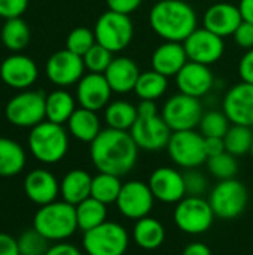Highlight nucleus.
Returning a JSON list of instances; mask_svg holds the SVG:
<instances>
[{
  "label": "nucleus",
  "mask_w": 253,
  "mask_h": 255,
  "mask_svg": "<svg viewBox=\"0 0 253 255\" xmlns=\"http://www.w3.org/2000/svg\"><path fill=\"white\" fill-rule=\"evenodd\" d=\"M239 9L243 16V21L253 24V0H240Z\"/></svg>",
  "instance_id": "50"
},
{
  "label": "nucleus",
  "mask_w": 253,
  "mask_h": 255,
  "mask_svg": "<svg viewBox=\"0 0 253 255\" xmlns=\"http://www.w3.org/2000/svg\"><path fill=\"white\" fill-rule=\"evenodd\" d=\"M188 55L183 43L180 42H166L157 46L152 52L151 64L152 69L167 78L176 76L182 67L188 63Z\"/></svg>",
  "instance_id": "23"
},
{
  "label": "nucleus",
  "mask_w": 253,
  "mask_h": 255,
  "mask_svg": "<svg viewBox=\"0 0 253 255\" xmlns=\"http://www.w3.org/2000/svg\"><path fill=\"white\" fill-rule=\"evenodd\" d=\"M33 227L49 242H63L78 230L76 209L64 200L40 206L34 214Z\"/></svg>",
  "instance_id": "4"
},
{
  "label": "nucleus",
  "mask_w": 253,
  "mask_h": 255,
  "mask_svg": "<svg viewBox=\"0 0 253 255\" xmlns=\"http://www.w3.org/2000/svg\"><path fill=\"white\" fill-rule=\"evenodd\" d=\"M204 148H206L207 158L219 155L227 151L224 137H204Z\"/></svg>",
  "instance_id": "46"
},
{
  "label": "nucleus",
  "mask_w": 253,
  "mask_h": 255,
  "mask_svg": "<svg viewBox=\"0 0 253 255\" xmlns=\"http://www.w3.org/2000/svg\"><path fill=\"white\" fill-rule=\"evenodd\" d=\"M174 78L179 93L197 99L206 96L215 84V76L210 70V66L195 61H188Z\"/></svg>",
  "instance_id": "19"
},
{
  "label": "nucleus",
  "mask_w": 253,
  "mask_h": 255,
  "mask_svg": "<svg viewBox=\"0 0 253 255\" xmlns=\"http://www.w3.org/2000/svg\"><path fill=\"white\" fill-rule=\"evenodd\" d=\"M67 127L75 139L85 143H91L101 131L97 114L85 108H79L73 112V115L67 121Z\"/></svg>",
  "instance_id": "26"
},
{
  "label": "nucleus",
  "mask_w": 253,
  "mask_h": 255,
  "mask_svg": "<svg viewBox=\"0 0 253 255\" xmlns=\"http://www.w3.org/2000/svg\"><path fill=\"white\" fill-rule=\"evenodd\" d=\"M0 37L7 49L22 51L30 43V28L21 16L10 18L3 24Z\"/></svg>",
  "instance_id": "33"
},
{
  "label": "nucleus",
  "mask_w": 253,
  "mask_h": 255,
  "mask_svg": "<svg viewBox=\"0 0 253 255\" xmlns=\"http://www.w3.org/2000/svg\"><path fill=\"white\" fill-rule=\"evenodd\" d=\"M222 111L231 124L253 127V84L242 81L231 87L224 97Z\"/></svg>",
  "instance_id": "16"
},
{
  "label": "nucleus",
  "mask_w": 253,
  "mask_h": 255,
  "mask_svg": "<svg viewBox=\"0 0 253 255\" xmlns=\"http://www.w3.org/2000/svg\"><path fill=\"white\" fill-rule=\"evenodd\" d=\"M204 28L210 30L212 33L227 37L233 36L237 27L243 22V16L240 13L239 6L231 3H215L204 12Z\"/></svg>",
  "instance_id": "22"
},
{
  "label": "nucleus",
  "mask_w": 253,
  "mask_h": 255,
  "mask_svg": "<svg viewBox=\"0 0 253 255\" xmlns=\"http://www.w3.org/2000/svg\"><path fill=\"white\" fill-rule=\"evenodd\" d=\"M28 148L33 157L43 164L61 161L69 151V136L61 124L43 121L31 128Z\"/></svg>",
  "instance_id": "5"
},
{
  "label": "nucleus",
  "mask_w": 253,
  "mask_h": 255,
  "mask_svg": "<svg viewBox=\"0 0 253 255\" xmlns=\"http://www.w3.org/2000/svg\"><path fill=\"white\" fill-rule=\"evenodd\" d=\"M92 176L82 169H73L64 175L60 182V194L64 202L76 206L91 197Z\"/></svg>",
  "instance_id": "25"
},
{
  "label": "nucleus",
  "mask_w": 253,
  "mask_h": 255,
  "mask_svg": "<svg viewBox=\"0 0 253 255\" xmlns=\"http://www.w3.org/2000/svg\"><path fill=\"white\" fill-rule=\"evenodd\" d=\"M0 255H21L16 239L7 233H0Z\"/></svg>",
  "instance_id": "47"
},
{
  "label": "nucleus",
  "mask_w": 253,
  "mask_h": 255,
  "mask_svg": "<svg viewBox=\"0 0 253 255\" xmlns=\"http://www.w3.org/2000/svg\"><path fill=\"white\" fill-rule=\"evenodd\" d=\"M173 163L183 169H197L207 161L204 136L195 130L173 131L167 145Z\"/></svg>",
  "instance_id": "11"
},
{
  "label": "nucleus",
  "mask_w": 253,
  "mask_h": 255,
  "mask_svg": "<svg viewBox=\"0 0 253 255\" xmlns=\"http://www.w3.org/2000/svg\"><path fill=\"white\" fill-rule=\"evenodd\" d=\"M204 115L200 99L186 96L183 93L173 94L163 106L161 117L171 131L194 130L200 126Z\"/></svg>",
  "instance_id": "12"
},
{
  "label": "nucleus",
  "mask_w": 253,
  "mask_h": 255,
  "mask_svg": "<svg viewBox=\"0 0 253 255\" xmlns=\"http://www.w3.org/2000/svg\"><path fill=\"white\" fill-rule=\"evenodd\" d=\"M85 69L91 73H104L107 67L110 66L113 57V52L101 46L100 43H95L84 57Z\"/></svg>",
  "instance_id": "40"
},
{
  "label": "nucleus",
  "mask_w": 253,
  "mask_h": 255,
  "mask_svg": "<svg viewBox=\"0 0 253 255\" xmlns=\"http://www.w3.org/2000/svg\"><path fill=\"white\" fill-rule=\"evenodd\" d=\"M183 179H185L186 196L203 197L204 193L207 191V179L197 169H188L183 173Z\"/></svg>",
  "instance_id": "41"
},
{
  "label": "nucleus",
  "mask_w": 253,
  "mask_h": 255,
  "mask_svg": "<svg viewBox=\"0 0 253 255\" xmlns=\"http://www.w3.org/2000/svg\"><path fill=\"white\" fill-rule=\"evenodd\" d=\"M133 238L137 247H140L142 250L154 251L164 244L166 230L158 220L152 217H145L136 221V226L133 229Z\"/></svg>",
  "instance_id": "27"
},
{
  "label": "nucleus",
  "mask_w": 253,
  "mask_h": 255,
  "mask_svg": "<svg viewBox=\"0 0 253 255\" xmlns=\"http://www.w3.org/2000/svg\"><path fill=\"white\" fill-rule=\"evenodd\" d=\"M155 200L171 205L186 197L183 173L173 167H158L152 172L148 182Z\"/></svg>",
  "instance_id": "17"
},
{
  "label": "nucleus",
  "mask_w": 253,
  "mask_h": 255,
  "mask_svg": "<svg viewBox=\"0 0 253 255\" xmlns=\"http://www.w3.org/2000/svg\"><path fill=\"white\" fill-rule=\"evenodd\" d=\"M112 88L103 73H88L81 78L76 88V96L81 108L89 111L104 109L110 103Z\"/></svg>",
  "instance_id": "18"
},
{
  "label": "nucleus",
  "mask_w": 253,
  "mask_h": 255,
  "mask_svg": "<svg viewBox=\"0 0 253 255\" xmlns=\"http://www.w3.org/2000/svg\"><path fill=\"white\" fill-rule=\"evenodd\" d=\"M45 255H82V253L72 244L58 242V244L49 247V250L46 251Z\"/></svg>",
  "instance_id": "48"
},
{
  "label": "nucleus",
  "mask_w": 253,
  "mask_h": 255,
  "mask_svg": "<svg viewBox=\"0 0 253 255\" xmlns=\"http://www.w3.org/2000/svg\"><path fill=\"white\" fill-rule=\"evenodd\" d=\"M84 58L73 54L67 48L57 51L46 61V76L60 88L78 84L84 76Z\"/></svg>",
  "instance_id": "15"
},
{
  "label": "nucleus",
  "mask_w": 253,
  "mask_h": 255,
  "mask_svg": "<svg viewBox=\"0 0 253 255\" xmlns=\"http://www.w3.org/2000/svg\"><path fill=\"white\" fill-rule=\"evenodd\" d=\"M24 193L30 202L39 206L52 203L60 196V182L46 169H34L24 179Z\"/></svg>",
  "instance_id": "20"
},
{
  "label": "nucleus",
  "mask_w": 253,
  "mask_h": 255,
  "mask_svg": "<svg viewBox=\"0 0 253 255\" xmlns=\"http://www.w3.org/2000/svg\"><path fill=\"white\" fill-rule=\"evenodd\" d=\"M155 197L148 184L142 181H128L122 184L116 200L118 211L128 220H140L149 217Z\"/></svg>",
  "instance_id": "13"
},
{
  "label": "nucleus",
  "mask_w": 253,
  "mask_h": 255,
  "mask_svg": "<svg viewBox=\"0 0 253 255\" xmlns=\"http://www.w3.org/2000/svg\"><path fill=\"white\" fill-rule=\"evenodd\" d=\"M239 75L243 82L253 84V48L246 51L239 63Z\"/></svg>",
  "instance_id": "45"
},
{
  "label": "nucleus",
  "mask_w": 253,
  "mask_h": 255,
  "mask_svg": "<svg viewBox=\"0 0 253 255\" xmlns=\"http://www.w3.org/2000/svg\"><path fill=\"white\" fill-rule=\"evenodd\" d=\"M207 170L212 176H215L219 181L233 179L239 173V163L237 157H234L230 152H222L215 157H209L207 161Z\"/></svg>",
  "instance_id": "36"
},
{
  "label": "nucleus",
  "mask_w": 253,
  "mask_h": 255,
  "mask_svg": "<svg viewBox=\"0 0 253 255\" xmlns=\"http://www.w3.org/2000/svg\"><path fill=\"white\" fill-rule=\"evenodd\" d=\"M142 1L143 0H106L110 10L125 13V15H131L134 10H137Z\"/></svg>",
  "instance_id": "44"
},
{
  "label": "nucleus",
  "mask_w": 253,
  "mask_h": 255,
  "mask_svg": "<svg viewBox=\"0 0 253 255\" xmlns=\"http://www.w3.org/2000/svg\"><path fill=\"white\" fill-rule=\"evenodd\" d=\"M137 120L130 130L139 149L145 151H161L167 148L171 137V130L158 114L155 102L140 100L137 106Z\"/></svg>",
  "instance_id": "3"
},
{
  "label": "nucleus",
  "mask_w": 253,
  "mask_h": 255,
  "mask_svg": "<svg viewBox=\"0 0 253 255\" xmlns=\"http://www.w3.org/2000/svg\"><path fill=\"white\" fill-rule=\"evenodd\" d=\"M28 6V0H0V16L4 19L21 16Z\"/></svg>",
  "instance_id": "42"
},
{
  "label": "nucleus",
  "mask_w": 253,
  "mask_h": 255,
  "mask_svg": "<svg viewBox=\"0 0 253 255\" xmlns=\"http://www.w3.org/2000/svg\"><path fill=\"white\" fill-rule=\"evenodd\" d=\"M130 244V236L118 223L106 221L98 227L84 233L82 245L88 255H124Z\"/></svg>",
  "instance_id": "7"
},
{
  "label": "nucleus",
  "mask_w": 253,
  "mask_h": 255,
  "mask_svg": "<svg viewBox=\"0 0 253 255\" xmlns=\"http://www.w3.org/2000/svg\"><path fill=\"white\" fill-rule=\"evenodd\" d=\"M89 145L91 161L101 173L121 178L130 173L137 163L139 146L130 131L107 127Z\"/></svg>",
  "instance_id": "1"
},
{
  "label": "nucleus",
  "mask_w": 253,
  "mask_h": 255,
  "mask_svg": "<svg viewBox=\"0 0 253 255\" xmlns=\"http://www.w3.org/2000/svg\"><path fill=\"white\" fill-rule=\"evenodd\" d=\"M169 78L155 72L154 69L146 70L140 73L134 93L140 100H148V102H157L161 99L169 87Z\"/></svg>",
  "instance_id": "32"
},
{
  "label": "nucleus",
  "mask_w": 253,
  "mask_h": 255,
  "mask_svg": "<svg viewBox=\"0 0 253 255\" xmlns=\"http://www.w3.org/2000/svg\"><path fill=\"white\" fill-rule=\"evenodd\" d=\"M189 61L201 63L206 66L218 63L225 51L224 37L212 33L207 28H197L183 42Z\"/></svg>",
  "instance_id": "14"
},
{
  "label": "nucleus",
  "mask_w": 253,
  "mask_h": 255,
  "mask_svg": "<svg viewBox=\"0 0 253 255\" xmlns=\"http://www.w3.org/2000/svg\"><path fill=\"white\" fill-rule=\"evenodd\" d=\"M231 121L228 117L219 111H209L204 112L201 121H200V133L204 137H224L227 131L230 130Z\"/></svg>",
  "instance_id": "37"
},
{
  "label": "nucleus",
  "mask_w": 253,
  "mask_h": 255,
  "mask_svg": "<svg viewBox=\"0 0 253 255\" xmlns=\"http://www.w3.org/2000/svg\"><path fill=\"white\" fill-rule=\"evenodd\" d=\"M4 115L16 127L33 128L46 120V94L43 91H24L18 94L7 102Z\"/></svg>",
  "instance_id": "9"
},
{
  "label": "nucleus",
  "mask_w": 253,
  "mask_h": 255,
  "mask_svg": "<svg viewBox=\"0 0 253 255\" xmlns=\"http://www.w3.org/2000/svg\"><path fill=\"white\" fill-rule=\"evenodd\" d=\"M76 111L75 99L64 90H55L46 96V121L64 124Z\"/></svg>",
  "instance_id": "30"
},
{
  "label": "nucleus",
  "mask_w": 253,
  "mask_h": 255,
  "mask_svg": "<svg viewBox=\"0 0 253 255\" xmlns=\"http://www.w3.org/2000/svg\"><path fill=\"white\" fill-rule=\"evenodd\" d=\"M107 205L95 200L94 197H88L86 200L81 202L75 206L76 209V220L78 229L84 233L98 227L100 224L107 221Z\"/></svg>",
  "instance_id": "31"
},
{
  "label": "nucleus",
  "mask_w": 253,
  "mask_h": 255,
  "mask_svg": "<svg viewBox=\"0 0 253 255\" xmlns=\"http://www.w3.org/2000/svg\"><path fill=\"white\" fill-rule=\"evenodd\" d=\"M225 149L227 152L233 154L234 157H242L251 152L253 143L252 127L233 124L227 134L224 136Z\"/></svg>",
  "instance_id": "35"
},
{
  "label": "nucleus",
  "mask_w": 253,
  "mask_h": 255,
  "mask_svg": "<svg viewBox=\"0 0 253 255\" xmlns=\"http://www.w3.org/2000/svg\"><path fill=\"white\" fill-rule=\"evenodd\" d=\"M149 25L166 42L183 43L197 30V13L183 0H160L149 12Z\"/></svg>",
  "instance_id": "2"
},
{
  "label": "nucleus",
  "mask_w": 253,
  "mask_h": 255,
  "mask_svg": "<svg viewBox=\"0 0 253 255\" xmlns=\"http://www.w3.org/2000/svg\"><path fill=\"white\" fill-rule=\"evenodd\" d=\"M251 155H252V158H253V143H252V149H251Z\"/></svg>",
  "instance_id": "51"
},
{
  "label": "nucleus",
  "mask_w": 253,
  "mask_h": 255,
  "mask_svg": "<svg viewBox=\"0 0 253 255\" xmlns=\"http://www.w3.org/2000/svg\"><path fill=\"white\" fill-rule=\"evenodd\" d=\"M94 34L97 43L115 54L124 51L131 43L134 36V25L130 15L109 9L98 16L94 25Z\"/></svg>",
  "instance_id": "6"
},
{
  "label": "nucleus",
  "mask_w": 253,
  "mask_h": 255,
  "mask_svg": "<svg viewBox=\"0 0 253 255\" xmlns=\"http://www.w3.org/2000/svg\"><path fill=\"white\" fill-rule=\"evenodd\" d=\"M37 66L36 63L22 54H13L3 60L0 64V78L1 81L16 90L28 88L37 79Z\"/></svg>",
  "instance_id": "21"
},
{
  "label": "nucleus",
  "mask_w": 253,
  "mask_h": 255,
  "mask_svg": "<svg viewBox=\"0 0 253 255\" xmlns=\"http://www.w3.org/2000/svg\"><path fill=\"white\" fill-rule=\"evenodd\" d=\"M21 255H45L49 250V241L43 238L34 227L24 230L16 239Z\"/></svg>",
  "instance_id": "38"
},
{
  "label": "nucleus",
  "mask_w": 253,
  "mask_h": 255,
  "mask_svg": "<svg viewBox=\"0 0 253 255\" xmlns=\"http://www.w3.org/2000/svg\"><path fill=\"white\" fill-rule=\"evenodd\" d=\"M233 37H234L236 43H237L240 48H243V49H246V51L252 49L253 48V24L252 22L243 21V22L237 27V30L234 31Z\"/></svg>",
  "instance_id": "43"
},
{
  "label": "nucleus",
  "mask_w": 253,
  "mask_h": 255,
  "mask_svg": "<svg viewBox=\"0 0 253 255\" xmlns=\"http://www.w3.org/2000/svg\"><path fill=\"white\" fill-rule=\"evenodd\" d=\"M25 167V152L12 139L0 137V178H12Z\"/></svg>",
  "instance_id": "28"
},
{
  "label": "nucleus",
  "mask_w": 253,
  "mask_h": 255,
  "mask_svg": "<svg viewBox=\"0 0 253 255\" xmlns=\"http://www.w3.org/2000/svg\"><path fill=\"white\" fill-rule=\"evenodd\" d=\"M137 106L127 100H116L104 108V121L109 128L130 131L137 120Z\"/></svg>",
  "instance_id": "29"
},
{
  "label": "nucleus",
  "mask_w": 253,
  "mask_h": 255,
  "mask_svg": "<svg viewBox=\"0 0 253 255\" xmlns=\"http://www.w3.org/2000/svg\"><path fill=\"white\" fill-rule=\"evenodd\" d=\"M103 75L106 76L113 93L125 94L134 91L140 70L134 60L128 57H115Z\"/></svg>",
  "instance_id": "24"
},
{
  "label": "nucleus",
  "mask_w": 253,
  "mask_h": 255,
  "mask_svg": "<svg viewBox=\"0 0 253 255\" xmlns=\"http://www.w3.org/2000/svg\"><path fill=\"white\" fill-rule=\"evenodd\" d=\"M95 43L97 40H95L94 30H89L86 27H76L69 33L66 40V48L73 54L84 57Z\"/></svg>",
  "instance_id": "39"
},
{
  "label": "nucleus",
  "mask_w": 253,
  "mask_h": 255,
  "mask_svg": "<svg viewBox=\"0 0 253 255\" xmlns=\"http://www.w3.org/2000/svg\"><path fill=\"white\" fill-rule=\"evenodd\" d=\"M182 255H213V254H212L210 248H209L206 244H203V242H192V244H189V245L183 250Z\"/></svg>",
  "instance_id": "49"
},
{
  "label": "nucleus",
  "mask_w": 253,
  "mask_h": 255,
  "mask_svg": "<svg viewBox=\"0 0 253 255\" xmlns=\"http://www.w3.org/2000/svg\"><path fill=\"white\" fill-rule=\"evenodd\" d=\"M121 188H122V182L119 176L98 172V175L92 176L91 197H94L95 200L104 205H112L116 203Z\"/></svg>",
  "instance_id": "34"
},
{
  "label": "nucleus",
  "mask_w": 253,
  "mask_h": 255,
  "mask_svg": "<svg viewBox=\"0 0 253 255\" xmlns=\"http://www.w3.org/2000/svg\"><path fill=\"white\" fill-rule=\"evenodd\" d=\"M248 202V188L236 178L219 181L209 196V203L215 215L222 220H234L240 217L245 212Z\"/></svg>",
  "instance_id": "10"
},
{
  "label": "nucleus",
  "mask_w": 253,
  "mask_h": 255,
  "mask_svg": "<svg viewBox=\"0 0 253 255\" xmlns=\"http://www.w3.org/2000/svg\"><path fill=\"white\" fill-rule=\"evenodd\" d=\"M215 212L204 197L186 196L179 203H176L173 220L177 229H180L186 235H201L206 233L213 221Z\"/></svg>",
  "instance_id": "8"
}]
</instances>
